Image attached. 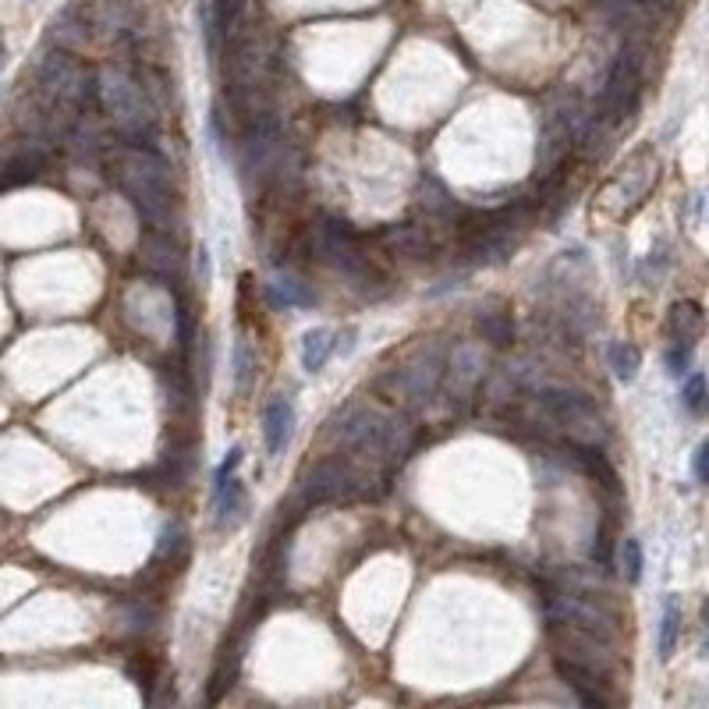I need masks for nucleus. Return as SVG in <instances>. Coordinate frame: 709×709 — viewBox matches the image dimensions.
<instances>
[{"instance_id":"1","label":"nucleus","mask_w":709,"mask_h":709,"mask_svg":"<svg viewBox=\"0 0 709 709\" xmlns=\"http://www.w3.org/2000/svg\"><path fill=\"white\" fill-rule=\"evenodd\" d=\"M337 440L344 451L362 454L366 461H401L412 451V426L405 415L380 405H351L337 422Z\"/></svg>"},{"instance_id":"2","label":"nucleus","mask_w":709,"mask_h":709,"mask_svg":"<svg viewBox=\"0 0 709 709\" xmlns=\"http://www.w3.org/2000/svg\"><path fill=\"white\" fill-rule=\"evenodd\" d=\"M121 185L135 199L153 224H164L171 213V188H167V164L149 149H132L121 160Z\"/></svg>"},{"instance_id":"3","label":"nucleus","mask_w":709,"mask_h":709,"mask_svg":"<svg viewBox=\"0 0 709 709\" xmlns=\"http://www.w3.org/2000/svg\"><path fill=\"white\" fill-rule=\"evenodd\" d=\"M539 401L557 419V426H564V433L575 444L600 447L607 440V419L600 415V408H596V401L589 394L571 387H543Z\"/></svg>"},{"instance_id":"4","label":"nucleus","mask_w":709,"mask_h":709,"mask_svg":"<svg viewBox=\"0 0 709 709\" xmlns=\"http://www.w3.org/2000/svg\"><path fill=\"white\" fill-rule=\"evenodd\" d=\"M302 493L309 504H323V500H351L366 493V479L351 461L344 458H323L305 472Z\"/></svg>"},{"instance_id":"5","label":"nucleus","mask_w":709,"mask_h":709,"mask_svg":"<svg viewBox=\"0 0 709 709\" xmlns=\"http://www.w3.org/2000/svg\"><path fill=\"white\" fill-rule=\"evenodd\" d=\"M546 617H550V624H568V628L589 632L603 642H614L617 635V624L607 610H600L596 603L578 600V596H568V593L546 596Z\"/></svg>"},{"instance_id":"6","label":"nucleus","mask_w":709,"mask_h":709,"mask_svg":"<svg viewBox=\"0 0 709 709\" xmlns=\"http://www.w3.org/2000/svg\"><path fill=\"white\" fill-rule=\"evenodd\" d=\"M440 376H444V351L429 348V351H422L419 359H412L408 366H401L398 373L390 376V383H394V390H398L405 401L422 405V401L433 398V390H437Z\"/></svg>"},{"instance_id":"7","label":"nucleus","mask_w":709,"mask_h":709,"mask_svg":"<svg viewBox=\"0 0 709 709\" xmlns=\"http://www.w3.org/2000/svg\"><path fill=\"white\" fill-rule=\"evenodd\" d=\"M656 181V160L649 153H639L635 160H628V167H621L614 181H610V203L614 210H632L646 199V192Z\"/></svg>"},{"instance_id":"8","label":"nucleus","mask_w":709,"mask_h":709,"mask_svg":"<svg viewBox=\"0 0 709 709\" xmlns=\"http://www.w3.org/2000/svg\"><path fill=\"white\" fill-rule=\"evenodd\" d=\"M263 433H266V451H270V458L284 454V447L291 444V433H295V405H291V398H273L270 405H266Z\"/></svg>"},{"instance_id":"9","label":"nucleus","mask_w":709,"mask_h":709,"mask_svg":"<svg viewBox=\"0 0 709 709\" xmlns=\"http://www.w3.org/2000/svg\"><path fill=\"white\" fill-rule=\"evenodd\" d=\"M103 93H107L110 107H114L117 121L125 128H142V93L139 86H132V82H125L121 75H107V86H103Z\"/></svg>"},{"instance_id":"10","label":"nucleus","mask_w":709,"mask_h":709,"mask_svg":"<svg viewBox=\"0 0 709 709\" xmlns=\"http://www.w3.org/2000/svg\"><path fill=\"white\" fill-rule=\"evenodd\" d=\"M667 334L678 344H692L702 334V309L695 302H674L671 320H667Z\"/></svg>"},{"instance_id":"11","label":"nucleus","mask_w":709,"mask_h":709,"mask_svg":"<svg viewBox=\"0 0 709 709\" xmlns=\"http://www.w3.org/2000/svg\"><path fill=\"white\" fill-rule=\"evenodd\" d=\"M334 355V334L327 327H316L302 337V369L305 373H320L327 359Z\"/></svg>"},{"instance_id":"12","label":"nucleus","mask_w":709,"mask_h":709,"mask_svg":"<svg viewBox=\"0 0 709 709\" xmlns=\"http://www.w3.org/2000/svg\"><path fill=\"white\" fill-rule=\"evenodd\" d=\"M678 639H681V607L674 596H667V600H663V614H660V635H656V653H660L663 663L674 656Z\"/></svg>"},{"instance_id":"13","label":"nucleus","mask_w":709,"mask_h":709,"mask_svg":"<svg viewBox=\"0 0 709 709\" xmlns=\"http://www.w3.org/2000/svg\"><path fill=\"white\" fill-rule=\"evenodd\" d=\"M213 500H217V525H238L245 511V486L238 479H227L220 490H213Z\"/></svg>"},{"instance_id":"14","label":"nucleus","mask_w":709,"mask_h":709,"mask_svg":"<svg viewBox=\"0 0 709 709\" xmlns=\"http://www.w3.org/2000/svg\"><path fill=\"white\" fill-rule=\"evenodd\" d=\"M266 295H270L273 305H281V309H298V305H309L312 295L305 291V284L291 273H277L270 284H266Z\"/></svg>"},{"instance_id":"15","label":"nucleus","mask_w":709,"mask_h":709,"mask_svg":"<svg viewBox=\"0 0 709 709\" xmlns=\"http://www.w3.org/2000/svg\"><path fill=\"white\" fill-rule=\"evenodd\" d=\"M451 373L461 387H472L476 380H483V351L476 344H458L451 355Z\"/></svg>"},{"instance_id":"16","label":"nucleus","mask_w":709,"mask_h":709,"mask_svg":"<svg viewBox=\"0 0 709 709\" xmlns=\"http://www.w3.org/2000/svg\"><path fill=\"white\" fill-rule=\"evenodd\" d=\"M610 369L621 383H632L642 369V351L632 341H617L610 344Z\"/></svg>"},{"instance_id":"17","label":"nucleus","mask_w":709,"mask_h":709,"mask_svg":"<svg viewBox=\"0 0 709 709\" xmlns=\"http://www.w3.org/2000/svg\"><path fill=\"white\" fill-rule=\"evenodd\" d=\"M387 245L394 252H401V256H412V259H419L422 252H429L426 234H422L419 227H412V224L390 227V231H387Z\"/></svg>"},{"instance_id":"18","label":"nucleus","mask_w":709,"mask_h":709,"mask_svg":"<svg viewBox=\"0 0 709 709\" xmlns=\"http://www.w3.org/2000/svg\"><path fill=\"white\" fill-rule=\"evenodd\" d=\"M476 327L483 334V341L490 344H511V337H515V320L507 312H479Z\"/></svg>"},{"instance_id":"19","label":"nucleus","mask_w":709,"mask_h":709,"mask_svg":"<svg viewBox=\"0 0 709 709\" xmlns=\"http://www.w3.org/2000/svg\"><path fill=\"white\" fill-rule=\"evenodd\" d=\"M252 376H256V355H252L249 341L238 337V344H234V387H238V394L252 387Z\"/></svg>"},{"instance_id":"20","label":"nucleus","mask_w":709,"mask_h":709,"mask_svg":"<svg viewBox=\"0 0 709 709\" xmlns=\"http://www.w3.org/2000/svg\"><path fill=\"white\" fill-rule=\"evenodd\" d=\"M642 568H646V557H642V543L635 536H628L621 543V571L632 585L642 582Z\"/></svg>"},{"instance_id":"21","label":"nucleus","mask_w":709,"mask_h":709,"mask_svg":"<svg viewBox=\"0 0 709 709\" xmlns=\"http://www.w3.org/2000/svg\"><path fill=\"white\" fill-rule=\"evenodd\" d=\"M681 398H685V408L692 415H702V408H706V376L702 373H692L685 383V390H681Z\"/></svg>"},{"instance_id":"22","label":"nucleus","mask_w":709,"mask_h":709,"mask_svg":"<svg viewBox=\"0 0 709 709\" xmlns=\"http://www.w3.org/2000/svg\"><path fill=\"white\" fill-rule=\"evenodd\" d=\"M242 458H245L242 447H231V451H227V458L220 461V468H217V472H213V490H220V486H224L227 479L234 476V468L242 465Z\"/></svg>"},{"instance_id":"23","label":"nucleus","mask_w":709,"mask_h":709,"mask_svg":"<svg viewBox=\"0 0 709 709\" xmlns=\"http://www.w3.org/2000/svg\"><path fill=\"white\" fill-rule=\"evenodd\" d=\"M667 366H671V376H685L688 366H692V344H678L667 351Z\"/></svg>"},{"instance_id":"24","label":"nucleus","mask_w":709,"mask_h":709,"mask_svg":"<svg viewBox=\"0 0 709 709\" xmlns=\"http://www.w3.org/2000/svg\"><path fill=\"white\" fill-rule=\"evenodd\" d=\"M195 273H199V284H210L213 263H210V249H206V245H199V252H195Z\"/></svg>"},{"instance_id":"25","label":"nucleus","mask_w":709,"mask_h":709,"mask_svg":"<svg viewBox=\"0 0 709 709\" xmlns=\"http://www.w3.org/2000/svg\"><path fill=\"white\" fill-rule=\"evenodd\" d=\"M706 454H709L706 444H699L695 447V454H692V476L699 479V483H706Z\"/></svg>"},{"instance_id":"26","label":"nucleus","mask_w":709,"mask_h":709,"mask_svg":"<svg viewBox=\"0 0 709 709\" xmlns=\"http://www.w3.org/2000/svg\"><path fill=\"white\" fill-rule=\"evenodd\" d=\"M0 64H4V43H0Z\"/></svg>"}]
</instances>
